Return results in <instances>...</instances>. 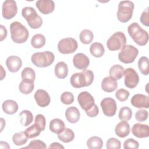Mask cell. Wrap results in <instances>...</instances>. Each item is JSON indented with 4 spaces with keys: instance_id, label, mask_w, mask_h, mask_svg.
<instances>
[{
    "instance_id": "cell-1",
    "label": "cell",
    "mask_w": 149,
    "mask_h": 149,
    "mask_svg": "<svg viewBox=\"0 0 149 149\" xmlns=\"http://www.w3.org/2000/svg\"><path fill=\"white\" fill-rule=\"evenodd\" d=\"M77 101L81 108L85 111L87 116L94 118L98 115L99 109L95 104L92 95L87 91H82L77 96Z\"/></svg>"
},
{
    "instance_id": "cell-2",
    "label": "cell",
    "mask_w": 149,
    "mask_h": 149,
    "mask_svg": "<svg viewBox=\"0 0 149 149\" xmlns=\"http://www.w3.org/2000/svg\"><path fill=\"white\" fill-rule=\"evenodd\" d=\"M94 78L93 72L88 69L83 70L81 72L72 74L70 81L71 85L76 88L90 86Z\"/></svg>"
},
{
    "instance_id": "cell-3",
    "label": "cell",
    "mask_w": 149,
    "mask_h": 149,
    "mask_svg": "<svg viewBox=\"0 0 149 149\" xmlns=\"http://www.w3.org/2000/svg\"><path fill=\"white\" fill-rule=\"evenodd\" d=\"M127 31L130 37L139 45H146L148 41V34L147 31L143 29L139 24L134 22L127 27Z\"/></svg>"
},
{
    "instance_id": "cell-4",
    "label": "cell",
    "mask_w": 149,
    "mask_h": 149,
    "mask_svg": "<svg viewBox=\"0 0 149 149\" xmlns=\"http://www.w3.org/2000/svg\"><path fill=\"white\" fill-rule=\"evenodd\" d=\"M10 32L12 41L17 44L25 42L29 36L27 28L19 22H13L10 24Z\"/></svg>"
},
{
    "instance_id": "cell-5",
    "label": "cell",
    "mask_w": 149,
    "mask_h": 149,
    "mask_svg": "<svg viewBox=\"0 0 149 149\" xmlns=\"http://www.w3.org/2000/svg\"><path fill=\"white\" fill-rule=\"evenodd\" d=\"M55 59V55L51 51H44L36 52L31 57V62L39 68H45L49 66L53 63Z\"/></svg>"
},
{
    "instance_id": "cell-6",
    "label": "cell",
    "mask_w": 149,
    "mask_h": 149,
    "mask_svg": "<svg viewBox=\"0 0 149 149\" xmlns=\"http://www.w3.org/2000/svg\"><path fill=\"white\" fill-rule=\"evenodd\" d=\"M22 15L31 29H38L42 24V18L37 14L34 8L32 7L26 6L23 8L22 10Z\"/></svg>"
},
{
    "instance_id": "cell-7",
    "label": "cell",
    "mask_w": 149,
    "mask_h": 149,
    "mask_svg": "<svg viewBox=\"0 0 149 149\" xmlns=\"http://www.w3.org/2000/svg\"><path fill=\"white\" fill-rule=\"evenodd\" d=\"M134 5L130 1H120L118 5L117 18L122 23H126L132 17Z\"/></svg>"
},
{
    "instance_id": "cell-8",
    "label": "cell",
    "mask_w": 149,
    "mask_h": 149,
    "mask_svg": "<svg viewBox=\"0 0 149 149\" xmlns=\"http://www.w3.org/2000/svg\"><path fill=\"white\" fill-rule=\"evenodd\" d=\"M126 44V37L122 31H117L113 34L107 40V46L110 51L121 49Z\"/></svg>"
},
{
    "instance_id": "cell-9",
    "label": "cell",
    "mask_w": 149,
    "mask_h": 149,
    "mask_svg": "<svg viewBox=\"0 0 149 149\" xmlns=\"http://www.w3.org/2000/svg\"><path fill=\"white\" fill-rule=\"evenodd\" d=\"M139 54L137 48L132 45H125L118 54L119 60L124 63H133Z\"/></svg>"
},
{
    "instance_id": "cell-10",
    "label": "cell",
    "mask_w": 149,
    "mask_h": 149,
    "mask_svg": "<svg viewBox=\"0 0 149 149\" xmlns=\"http://www.w3.org/2000/svg\"><path fill=\"white\" fill-rule=\"evenodd\" d=\"M77 41L70 37L62 38L58 44V49L60 53L63 54L73 53L77 49Z\"/></svg>"
},
{
    "instance_id": "cell-11",
    "label": "cell",
    "mask_w": 149,
    "mask_h": 149,
    "mask_svg": "<svg viewBox=\"0 0 149 149\" xmlns=\"http://www.w3.org/2000/svg\"><path fill=\"white\" fill-rule=\"evenodd\" d=\"M123 76L126 87L129 88H134L137 86L139 81V76L134 69L132 68L126 69L124 70Z\"/></svg>"
},
{
    "instance_id": "cell-12",
    "label": "cell",
    "mask_w": 149,
    "mask_h": 149,
    "mask_svg": "<svg viewBox=\"0 0 149 149\" xmlns=\"http://www.w3.org/2000/svg\"><path fill=\"white\" fill-rule=\"evenodd\" d=\"M17 12L16 3L13 0L5 1L2 6V14L4 19L9 20L14 17Z\"/></svg>"
},
{
    "instance_id": "cell-13",
    "label": "cell",
    "mask_w": 149,
    "mask_h": 149,
    "mask_svg": "<svg viewBox=\"0 0 149 149\" xmlns=\"http://www.w3.org/2000/svg\"><path fill=\"white\" fill-rule=\"evenodd\" d=\"M101 107L105 116L111 117L115 115L117 110V105L114 99L111 97L104 98L101 102Z\"/></svg>"
},
{
    "instance_id": "cell-14",
    "label": "cell",
    "mask_w": 149,
    "mask_h": 149,
    "mask_svg": "<svg viewBox=\"0 0 149 149\" xmlns=\"http://www.w3.org/2000/svg\"><path fill=\"white\" fill-rule=\"evenodd\" d=\"M130 102L133 107L137 108H149V98L144 94H136L134 95L130 100Z\"/></svg>"
},
{
    "instance_id": "cell-15",
    "label": "cell",
    "mask_w": 149,
    "mask_h": 149,
    "mask_svg": "<svg viewBox=\"0 0 149 149\" xmlns=\"http://www.w3.org/2000/svg\"><path fill=\"white\" fill-rule=\"evenodd\" d=\"M34 99L40 107H45L48 106L51 102V98L48 93L44 90L39 89L37 90L34 95Z\"/></svg>"
},
{
    "instance_id": "cell-16",
    "label": "cell",
    "mask_w": 149,
    "mask_h": 149,
    "mask_svg": "<svg viewBox=\"0 0 149 149\" xmlns=\"http://www.w3.org/2000/svg\"><path fill=\"white\" fill-rule=\"evenodd\" d=\"M38 10L44 15L52 13L55 9V3L51 0H39L36 3Z\"/></svg>"
},
{
    "instance_id": "cell-17",
    "label": "cell",
    "mask_w": 149,
    "mask_h": 149,
    "mask_svg": "<svg viewBox=\"0 0 149 149\" xmlns=\"http://www.w3.org/2000/svg\"><path fill=\"white\" fill-rule=\"evenodd\" d=\"M73 63L74 66L80 70L86 69L90 64V59L85 54L77 53L73 56Z\"/></svg>"
},
{
    "instance_id": "cell-18",
    "label": "cell",
    "mask_w": 149,
    "mask_h": 149,
    "mask_svg": "<svg viewBox=\"0 0 149 149\" xmlns=\"http://www.w3.org/2000/svg\"><path fill=\"white\" fill-rule=\"evenodd\" d=\"M6 65L10 72L15 73L22 67V61L17 56L11 55L7 58L6 60Z\"/></svg>"
},
{
    "instance_id": "cell-19",
    "label": "cell",
    "mask_w": 149,
    "mask_h": 149,
    "mask_svg": "<svg viewBox=\"0 0 149 149\" xmlns=\"http://www.w3.org/2000/svg\"><path fill=\"white\" fill-rule=\"evenodd\" d=\"M131 130L132 134L138 138H146L149 136V127L147 125L135 123Z\"/></svg>"
},
{
    "instance_id": "cell-20",
    "label": "cell",
    "mask_w": 149,
    "mask_h": 149,
    "mask_svg": "<svg viewBox=\"0 0 149 149\" xmlns=\"http://www.w3.org/2000/svg\"><path fill=\"white\" fill-rule=\"evenodd\" d=\"M118 83L115 79L108 76L104 78L101 82V88L105 92L111 93L116 90Z\"/></svg>"
},
{
    "instance_id": "cell-21",
    "label": "cell",
    "mask_w": 149,
    "mask_h": 149,
    "mask_svg": "<svg viewBox=\"0 0 149 149\" xmlns=\"http://www.w3.org/2000/svg\"><path fill=\"white\" fill-rule=\"evenodd\" d=\"M130 126L127 121L122 120L119 122L115 128V134L119 137L123 138L129 135L130 133Z\"/></svg>"
},
{
    "instance_id": "cell-22",
    "label": "cell",
    "mask_w": 149,
    "mask_h": 149,
    "mask_svg": "<svg viewBox=\"0 0 149 149\" xmlns=\"http://www.w3.org/2000/svg\"><path fill=\"white\" fill-rule=\"evenodd\" d=\"M65 116L69 122L75 123L79 120L80 113L76 107L72 106L66 109L65 111Z\"/></svg>"
},
{
    "instance_id": "cell-23",
    "label": "cell",
    "mask_w": 149,
    "mask_h": 149,
    "mask_svg": "<svg viewBox=\"0 0 149 149\" xmlns=\"http://www.w3.org/2000/svg\"><path fill=\"white\" fill-rule=\"evenodd\" d=\"M54 72L55 76L58 79H65L68 74V65L64 62H59L55 66Z\"/></svg>"
},
{
    "instance_id": "cell-24",
    "label": "cell",
    "mask_w": 149,
    "mask_h": 149,
    "mask_svg": "<svg viewBox=\"0 0 149 149\" xmlns=\"http://www.w3.org/2000/svg\"><path fill=\"white\" fill-rule=\"evenodd\" d=\"M65 129V125L63 121L58 118H55L49 122V130L55 133L59 134Z\"/></svg>"
},
{
    "instance_id": "cell-25",
    "label": "cell",
    "mask_w": 149,
    "mask_h": 149,
    "mask_svg": "<svg viewBox=\"0 0 149 149\" xmlns=\"http://www.w3.org/2000/svg\"><path fill=\"white\" fill-rule=\"evenodd\" d=\"M2 107L3 112L9 115L15 113L18 109V105L17 102L12 100H7L5 101L2 103Z\"/></svg>"
},
{
    "instance_id": "cell-26",
    "label": "cell",
    "mask_w": 149,
    "mask_h": 149,
    "mask_svg": "<svg viewBox=\"0 0 149 149\" xmlns=\"http://www.w3.org/2000/svg\"><path fill=\"white\" fill-rule=\"evenodd\" d=\"M90 52L93 56L100 58L104 54L105 49L101 43L95 42L90 45Z\"/></svg>"
},
{
    "instance_id": "cell-27",
    "label": "cell",
    "mask_w": 149,
    "mask_h": 149,
    "mask_svg": "<svg viewBox=\"0 0 149 149\" xmlns=\"http://www.w3.org/2000/svg\"><path fill=\"white\" fill-rule=\"evenodd\" d=\"M34 81L28 80H22L19 86V91L24 94H29L31 93L34 90Z\"/></svg>"
},
{
    "instance_id": "cell-28",
    "label": "cell",
    "mask_w": 149,
    "mask_h": 149,
    "mask_svg": "<svg viewBox=\"0 0 149 149\" xmlns=\"http://www.w3.org/2000/svg\"><path fill=\"white\" fill-rule=\"evenodd\" d=\"M124 69L120 65H114L109 69V76L113 78L116 80L120 79L123 76Z\"/></svg>"
},
{
    "instance_id": "cell-29",
    "label": "cell",
    "mask_w": 149,
    "mask_h": 149,
    "mask_svg": "<svg viewBox=\"0 0 149 149\" xmlns=\"http://www.w3.org/2000/svg\"><path fill=\"white\" fill-rule=\"evenodd\" d=\"M58 139L63 143H69L74 138V133L69 128H65L61 133L58 134Z\"/></svg>"
},
{
    "instance_id": "cell-30",
    "label": "cell",
    "mask_w": 149,
    "mask_h": 149,
    "mask_svg": "<svg viewBox=\"0 0 149 149\" xmlns=\"http://www.w3.org/2000/svg\"><path fill=\"white\" fill-rule=\"evenodd\" d=\"M19 116L20 118V123L23 126H29L33 120V116L31 112L28 110L22 111L20 113Z\"/></svg>"
},
{
    "instance_id": "cell-31",
    "label": "cell",
    "mask_w": 149,
    "mask_h": 149,
    "mask_svg": "<svg viewBox=\"0 0 149 149\" xmlns=\"http://www.w3.org/2000/svg\"><path fill=\"white\" fill-rule=\"evenodd\" d=\"M87 146L90 149H101L103 146V141L98 136H93L87 140Z\"/></svg>"
},
{
    "instance_id": "cell-32",
    "label": "cell",
    "mask_w": 149,
    "mask_h": 149,
    "mask_svg": "<svg viewBox=\"0 0 149 149\" xmlns=\"http://www.w3.org/2000/svg\"><path fill=\"white\" fill-rule=\"evenodd\" d=\"M45 38L41 34H35L31 39V45L34 48H41L45 44Z\"/></svg>"
},
{
    "instance_id": "cell-33",
    "label": "cell",
    "mask_w": 149,
    "mask_h": 149,
    "mask_svg": "<svg viewBox=\"0 0 149 149\" xmlns=\"http://www.w3.org/2000/svg\"><path fill=\"white\" fill-rule=\"evenodd\" d=\"M28 137L25 132H19L15 133L12 137V141L14 144L17 146L24 145L26 143Z\"/></svg>"
},
{
    "instance_id": "cell-34",
    "label": "cell",
    "mask_w": 149,
    "mask_h": 149,
    "mask_svg": "<svg viewBox=\"0 0 149 149\" xmlns=\"http://www.w3.org/2000/svg\"><path fill=\"white\" fill-rule=\"evenodd\" d=\"M138 68L140 72L147 76L149 73V60L146 56L141 57L138 61Z\"/></svg>"
},
{
    "instance_id": "cell-35",
    "label": "cell",
    "mask_w": 149,
    "mask_h": 149,
    "mask_svg": "<svg viewBox=\"0 0 149 149\" xmlns=\"http://www.w3.org/2000/svg\"><path fill=\"white\" fill-rule=\"evenodd\" d=\"M80 41L84 44L91 43L94 38V34L91 31L88 29L82 30L79 36Z\"/></svg>"
},
{
    "instance_id": "cell-36",
    "label": "cell",
    "mask_w": 149,
    "mask_h": 149,
    "mask_svg": "<svg viewBox=\"0 0 149 149\" xmlns=\"http://www.w3.org/2000/svg\"><path fill=\"white\" fill-rule=\"evenodd\" d=\"M41 131L42 130L40 127L34 123L27 128L24 132L27 137L29 139H31L38 136Z\"/></svg>"
},
{
    "instance_id": "cell-37",
    "label": "cell",
    "mask_w": 149,
    "mask_h": 149,
    "mask_svg": "<svg viewBox=\"0 0 149 149\" xmlns=\"http://www.w3.org/2000/svg\"><path fill=\"white\" fill-rule=\"evenodd\" d=\"M132 116V110L128 107H122L119 112V118L121 120L127 121L130 120Z\"/></svg>"
},
{
    "instance_id": "cell-38",
    "label": "cell",
    "mask_w": 149,
    "mask_h": 149,
    "mask_svg": "<svg viewBox=\"0 0 149 149\" xmlns=\"http://www.w3.org/2000/svg\"><path fill=\"white\" fill-rule=\"evenodd\" d=\"M21 76L23 80H28L32 81H34L36 78V73L34 70L30 68H25L21 73Z\"/></svg>"
},
{
    "instance_id": "cell-39",
    "label": "cell",
    "mask_w": 149,
    "mask_h": 149,
    "mask_svg": "<svg viewBox=\"0 0 149 149\" xmlns=\"http://www.w3.org/2000/svg\"><path fill=\"white\" fill-rule=\"evenodd\" d=\"M61 101L63 104L70 105L74 101L73 94L70 92L65 91L61 95Z\"/></svg>"
},
{
    "instance_id": "cell-40",
    "label": "cell",
    "mask_w": 149,
    "mask_h": 149,
    "mask_svg": "<svg viewBox=\"0 0 149 149\" xmlns=\"http://www.w3.org/2000/svg\"><path fill=\"white\" fill-rule=\"evenodd\" d=\"M106 147L108 149H120L121 143L120 141L116 138H109L107 141Z\"/></svg>"
},
{
    "instance_id": "cell-41",
    "label": "cell",
    "mask_w": 149,
    "mask_h": 149,
    "mask_svg": "<svg viewBox=\"0 0 149 149\" xmlns=\"http://www.w3.org/2000/svg\"><path fill=\"white\" fill-rule=\"evenodd\" d=\"M47 148L45 144L40 140H33L31 141L29 144V146L24 147L22 148H29V149H33V148H42L45 149Z\"/></svg>"
},
{
    "instance_id": "cell-42",
    "label": "cell",
    "mask_w": 149,
    "mask_h": 149,
    "mask_svg": "<svg viewBox=\"0 0 149 149\" xmlns=\"http://www.w3.org/2000/svg\"><path fill=\"white\" fill-rule=\"evenodd\" d=\"M129 94V92L127 90L123 88H120L116 91L115 97L119 101L124 102L127 100Z\"/></svg>"
},
{
    "instance_id": "cell-43",
    "label": "cell",
    "mask_w": 149,
    "mask_h": 149,
    "mask_svg": "<svg viewBox=\"0 0 149 149\" xmlns=\"http://www.w3.org/2000/svg\"><path fill=\"white\" fill-rule=\"evenodd\" d=\"M139 147L138 141L132 138L127 139L123 143V148L125 149H137Z\"/></svg>"
},
{
    "instance_id": "cell-44",
    "label": "cell",
    "mask_w": 149,
    "mask_h": 149,
    "mask_svg": "<svg viewBox=\"0 0 149 149\" xmlns=\"http://www.w3.org/2000/svg\"><path fill=\"white\" fill-rule=\"evenodd\" d=\"M148 111L145 109H139L135 113V118L139 122H144L148 118Z\"/></svg>"
},
{
    "instance_id": "cell-45",
    "label": "cell",
    "mask_w": 149,
    "mask_h": 149,
    "mask_svg": "<svg viewBox=\"0 0 149 149\" xmlns=\"http://www.w3.org/2000/svg\"><path fill=\"white\" fill-rule=\"evenodd\" d=\"M34 123L40 127L42 131H44L45 128V124H46L45 118L44 116L42 114L37 115L35 118Z\"/></svg>"
},
{
    "instance_id": "cell-46",
    "label": "cell",
    "mask_w": 149,
    "mask_h": 149,
    "mask_svg": "<svg viewBox=\"0 0 149 149\" xmlns=\"http://www.w3.org/2000/svg\"><path fill=\"white\" fill-rule=\"evenodd\" d=\"M141 23L148 27L149 26V12H148V8H147L141 13L140 18Z\"/></svg>"
},
{
    "instance_id": "cell-47",
    "label": "cell",
    "mask_w": 149,
    "mask_h": 149,
    "mask_svg": "<svg viewBox=\"0 0 149 149\" xmlns=\"http://www.w3.org/2000/svg\"><path fill=\"white\" fill-rule=\"evenodd\" d=\"M0 28H1L0 40H1V41H2L4 39H5L7 36V30H6V27L3 25H1Z\"/></svg>"
},
{
    "instance_id": "cell-48",
    "label": "cell",
    "mask_w": 149,
    "mask_h": 149,
    "mask_svg": "<svg viewBox=\"0 0 149 149\" xmlns=\"http://www.w3.org/2000/svg\"><path fill=\"white\" fill-rule=\"evenodd\" d=\"M49 148H64V147L60 144L59 143L55 142L50 144V146L48 147Z\"/></svg>"
},
{
    "instance_id": "cell-49",
    "label": "cell",
    "mask_w": 149,
    "mask_h": 149,
    "mask_svg": "<svg viewBox=\"0 0 149 149\" xmlns=\"http://www.w3.org/2000/svg\"><path fill=\"white\" fill-rule=\"evenodd\" d=\"M6 76V72L5 71L3 70V67L1 66V80H3V77H5Z\"/></svg>"
},
{
    "instance_id": "cell-50",
    "label": "cell",
    "mask_w": 149,
    "mask_h": 149,
    "mask_svg": "<svg viewBox=\"0 0 149 149\" xmlns=\"http://www.w3.org/2000/svg\"><path fill=\"white\" fill-rule=\"evenodd\" d=\"M5 120H3V118H1V126H2V127H1V132H2V130H3V127L5 126V122L3 123V122H4Z\"/></svg>"
}]
</instances>
